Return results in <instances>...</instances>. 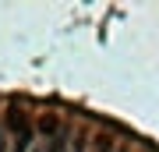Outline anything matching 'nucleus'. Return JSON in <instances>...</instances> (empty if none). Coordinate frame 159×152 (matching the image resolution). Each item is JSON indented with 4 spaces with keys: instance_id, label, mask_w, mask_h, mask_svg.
<instances>
[{
    "instance_id": "f257e3e1",
    "label": "nucleus",
    "mask_w": 159,
    "mask_h": 152,
    "mask_svg": "<svg viewBox=\"0 0 159 152\" xmlns=\"http://www.w3.org/2000/svg\"><path fill=\"white\" fill-rule=\"evenodd\" d=\"M7 127H11V135H25V131H32L21 110H7Z\"/></svg>"
},
{
    "instance_id": "f03ea898",
    "label": "nucleus",
    "mask_w": 159,
    "mask_h": 152,
    "mask_svg": "<svg viewBox=\"0 0 159 152\" xmlns=\"http://www.w3.org/2000/svg\"><path fill=\"white\" fill-rule=\"evenodd\" d=\"M29 149H32V131L14 135V149H11V152H29Z\"/></svg>"
},
{
    "instance_id": "7ed1b4c3",
    "label": "nucleus",
    "mask_w": 159,
    "mask_h": 152,
    "mask_svg": "<svg viewBox=\"0 0 159 152\" xmlns=\"http://www.w3.org/2000/svg\"><path fill=\"white\" fill-rule=\"evenodd\" d=\"M92 152H110V138H99V141H96V149H92Z\"/></svg>"
},
{
    "instance_id": "20e7f679",
    "label": "nucleus",
    "mask_w": 159,
    "mask_h": 152,
    "mask_svg": "<svg viewBox=\"0 0 159 152\" xmlns=\"http://www.w3.org/2000/svg\"><path fill=\"white\" fill-rule=\"evenodd\" d=\"M32 152H50V145H46V141H35V145H32Z\"/></svg>"
},
{
    "instance_id": "39448f33",
    "label": "nucleus",
    "mask_w": 159,
    "mask_h": 152,
    "mask_svg": "<svg viewBox=\"0 0 159 152\" xmlns=\"http://www.w3.org/2000/svg\"><path fill=\"white\" fill-rule=\"evenodd\" d=\"M0 152H4V135H0Z\"/></svg>"
}]
</instances>
